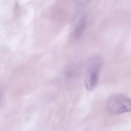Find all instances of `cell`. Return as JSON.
<instances>
[{
    "label": "cell",
    "mask_w": 131,
    "mask_h": 131,
    "mask_svg": "<svg viewBox=\"0 0 131 131\" xmlns=\"http://www.w3.org/2000/svg\"><path fill=\"white\" fill-rule=\"evenodd\" d=\"M103 65V59L99 55H95L88 61V69L85 78V86L89 91L93 90L97 87L99 75Z\"/></svg>",
    "instance_id": "cell-1"
},
{
    "label": "cell",
    "mask_w": 131,
    "mask_h": 131,
    "mask_svg": "<svg viewBox=\"0 0 131 131\" xmlns=\"http://www.w3.org/2000/svg\"><path fill=\"white\" fill-rule=\"evenodd\" d=\"M3 99V95L2 90H1V88H0V106H1V104H2Z\"/></svg>",
    "instance_id": "cell-4"
},
{
    "label": "cell",
    "mask_w": 131,
    "mask_h": 131,
    "mask_svg": "<svg viewBox=\"0 0 131 131\" xmlns=\"http://www.w3.org/2000/svg\"><path fill=\"white\" fill-rule=\"evenodd\" d=\"M89 1V0H79V1H80V2H86V1Z\"/></svg>",
    "instance_id": "cell-5"
},
{
    "label": "cell",
    "mask_w": 131,
    "mask_h": 131,
    "mask_svg": "<svg viewBox=\"0 0 131 131\" xmlns=\"http://www.w3.org/2000/svg\"><path fill=\"white\" fill-rule=\"evenodd\" d=\"M106 107L108 111L114 115L129 113L131 110L130 99L123 95H115L107 100Z\"/></svg>",
    "instance_id": "cell-2"
},
{
    "label": "cell",
    "mask_w": 131,
    "mask_h": 131,
    "mask_svg": "<svg viewBox=\"0 0 131 131\" xmlns=\"http://www.w3.org/2000/svg\"><path fill=\"white\" fill-rule=\"evenodd\" d=\"M86 18L85 17L79 20V21L77 23L75 28L73 30L72 35L73 39L76 40L80 38L81 36L82 35V34L84 33V30H85L86 27Z\"/></svg>",
    "instance_id": "cell-3"
}]
</instances>
